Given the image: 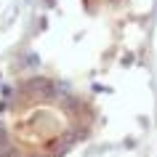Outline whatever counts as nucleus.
Segmentation results:
<instances>
[{"instance_id": "f03ea898", "label": "nucleus", "mask_w": 157, "mask_h": 157, "mask_svg": "<svg viewBox=\"0 0 157 157\" xmlns=\"http://www.w3.org/2000/svg\"><path fill=\"white\" fill-rule=\"evenodd\" d=\"M104 3H107V0H104ZM109 3H112V0H109Z\"/></svg>"}, {"instance_id": "f257e3e1", "label": "nucleus", "mask_w": 157, "mask_h": 157, "mask_svg": "<svg viewBox=\"0 0 157 157\" xmlns=\"http://www.w3.org/2000/svg\"><path fill=\"white\" fill-rule=\"evenodd\" d=\"M13 141L32 157L56 155L69 139V117L53 101H35L13 117Z\"/></svg>"}]
</instances>
